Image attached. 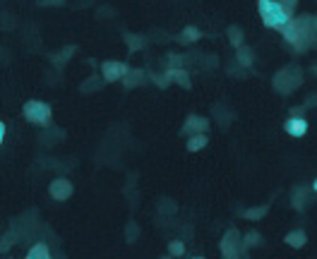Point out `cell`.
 <instances>
[{"label":"cell","mask_w":317,"mask_h":259,"mask_svg":"<svg viewBox=\"0 0 317 259\" xmlns=\"http://www.w3.org/2000/svg\"><path fill=\"white\" fill-rule=\"evenodd\" d=\"M207 142L209 137L202 132V135H192L190 140H187V151H199V149H204L207 147Z\"/></svg>","instance_id":"16"},{"label":"cell","mask_w":317,"mask_h":259,"mask_svg":"<svg viewBox=\"0 0 317 259\" xmlns=\"http://www.w3.org/2000/svg\"><path fill=\"white\" fill-rule=\"evenodd\" d=\"M195 39H199V29H197V27H185L183 34L178 36V41H185V43L195 41Z\"/></svg>","instance_id":"19"},{"label":"cell","mask_w":317,"mask_h":259,"mask_svg":"<svg viewBox=\"0 0 317 259\" xmlns=\"http://www.w3.org/2000/svg\"><path fill=\"white\" fill-rule=\"evenodd\" d=\"M51 257V249H48V245H44V242H36L29 252H27V259H48Z\"/></svg>","instance_id":"14"},{"label":"cell","mask_w":317,"mask_h":259,"mask_svg":"<svg viewBox=\"0 0 317 259\" xmlns=\"http://www.w3.org/2000/svg\"><path fill=\"white\" fill-rule=\"evenodd\" d=\"M279 32H281V36H284V39L291 43V46H295V43H298V20H295V17H291V20H288V24H284Z\"/></svg>","instance_id":"10"},{"label":"cell","mask_w":317,"mask_h":259,"mask_svg":"<svg viewBox=\"0 0 317 259\" xmlns=\"http://www.w3.org/2000/svg\"><path fill=\"white\" fill-rule=\"evenodd\" d=\"M312 190H315V192H317V180H315V183H312Z\"/></svg>","instance_id":"30"},{"label":"cell","mask_w":317,"mask_h":259,"mask_svg":"<svg viewBox=\"0 0 317 259\" xmlns=\"http://www.w3.org/2000/svg\"><path fill=\"white\" fill-rule=\"evenodd\" d=\"M48 192H51V197H53V199H58V202L70 199V197H72V183H70V180H65V178H58V180H53V183H51Z\"/></svg>","instance_id":"8"},{"label":"cell","mask_w":317,"mask_h":259,"mask_svg":"<svg viewBox=\"0 0 317 259\" xmlns=\"http://www.w3.org/2000/svg\"><path fill=\"white\" fill-rule=\"evenodd\" d=\"M5 132H8L5 130V122H0V140H5Z\"/></svg>","instance_id":"28"},{"label":"cell","mask_w":317,"mask_h":259,"mask_svg":"<svg viewBox=\"0 0 317 259\" xmlns=\"http://www.w3.org/2000/svg\"><path fill=\"white\" fill-rule=\"evenodd\" d=\"M229 41L236 46V48H241L243 46V32L238 27H229Z\"/></svg>","instance_id":"20"},{"label":"cell","mask_w":317,"mask_h":259,"mask_svg":"<svg viewBox=\"0 0 317 259\" xmlns=\"http://www.w3.org/2000/svg\"><path fill=\"white\" fill-rule=\"evenodd\" d=\"M260 240H262V237H260V233H257V230H252V233H248V235H245V240L241 242V249L252 247V245H257Z\"/></svg>","instance_id":"22"},{"label":"cell","mask_w":317,"mask_h":259,"mask_svg":"<svg viewBox=\"0 0 317 259\" xmlns=\"http://www.w3.org/2000/svg\"><path fill=\"white\" fill-rule=\"evenodd\" d=\"M241 233L236 228H231V230H226V235L221 237V254L226 259H236L241 257Z\"/></svg>","instance_id":"5"},{"label":"cell","mask_w":317,"mask_h":259,"mask_svg":"<svg viewBox=\"0 0 317 259\" xmlns=\"http://www.w3.org/2000/svg\"><path fill=\"white\" fill-rule=\"evenodd\" d=\"M238 53H236V58H238V63L243 65V67H250L252 65V48H248V46H241V48H236Z\"/></svg>","instance_id":"17"},{"label":"cell","mask_w":317,"mask_h":259,"mask_svg":"<svg viewBox=\"0 0 317 259\" xmlns=\"http://www.w3.org/2000/svg\"><path fill=\"white\" fill-rule=\"evenodd\" d=\"M307 197H310V192L307 190H293V197H291V204H293V209H298V211H303L307 206Z\"/></svg>","instance_id":"13"},{"label":"cell","mask_w":317,"mask_h":259,"mask_svg":"<svg viewBox=\"0 0 317 259\" xmlns=\"http://www.w3.org/2000/svg\"><path fill=\"white\" fill-rule=\"evenodd\" d=\"M257 10H260V17H262L264 27H269V29H281L291 20L284 12L279 0H257Z\"/></svg>","instance_id":"1"},{"label":"cell","mask_w":317,"mask_h":259,"mask_svg":"<svg viewBox=\"0 0 317 259\" xmlns=\"http://www.w3.org/2000/svg\"><path fill=\"white\" fill-rule=\"evenodd\" d=\"M281 3V8L288 17H295V5H298V0H279Z\"/></svg>","instance_id":"25"},{"label":"cell","mask_w":317,"mask_h":259,"mask_svg":"<svg viewBox=\"0 0 317 259\" xmlns=\"http://www.w3.org/2000/svg\"><path fill=\"white\" fill-rule=\"evenodd\" d=\"M130 72V67L125 63H118V60H106L101 65V75H103V82H118L121 77H125Z\"/></svg>","instance_id":"6"},{"label":"cell","mask_w":317,"mask_h":259,"mask_svg":"<svg viewBox=\"0 0 317 259\" xmlns=\"http://www.w3.org/2000/svg\"><path fill=\"white\" fill-rule=\"evenodd\" d=\"M284 130L291 135V137H303L307 132V120L305 118H295V115H291V118L284 122Z\"/></svg>","instance_id":"9"},{"label":"cell","mask_w":317,"mask_h":259,"mask_svg":"<svg viewBox=\"0 0 317 259\" xmlns=\"http://www.w3.org/2000/svg\"><path fill=\"white\" fill-rule=\"evenodd\" d=\"M24 118L34 125H48L51 122V106L44 101H27L24 103Z\"/></svg>","instance_id":"4"},{"label":"cell","mask_w":317,"mask_h":259,"mask_svg":"<svg viewBox=\"0 0 317 259\" xmlns=\"http://www.w3.org/2000/svg\"><path fill=\"white\" fill-rule=\"evenodd\" d=\"M154 84L159 86V89H166V86L171 84V77H168V72H164V75H152Z\"/></svg>","instance_id":"24"},{"label":"cell","mask_w":317,"mask_h":259,"mask_svg":"<svg viewBox=\"0 0 317 259\" xmlns=\"http://www.w3.org/2000/svg\"><path fill=\"white\" fill-rule=\"evenodd\" d=\"M142 82H144L142 70H130V72L125 75V89H135V86H140Z\"/></svg>","instance_id":"15"},{"label":"cell","mask_w":317,"mask_h":259,"mask_svg":"<svg viewBox=\"0 0 317 259\" xmlns=\"http://www.w3.org/2000/svg\"><path fill=\"white\" fill-rule=\"evenodd\" d=\"M8 245H12V235H10V233H5V237H3V254L8 252Z\"/></svg>","instance_id":"27"},{"label":"cell","mask_w":317,"mask_h":259,"mask_svg":"<svg viewBox=\"0 0 317 259\" xmlns=\"http://www.w3.org/2000/svg\"><path fill=\"white\" fill-rule=\"evenodd\" d=\"M125 43L130 46V51H140L144 46V39L142 36H135V34H125Z\"/></svg>","instance_id":"21"},{"label":"cell","mask_w":317,"mask_h":259,"mask_svg":"<svg viewBox=\"0 0 317 259\" xmlns=\"http://www.w3.org/2000/svg\"><path fill=\"white\" fill-rule=\"evenodd\" d=\"M209 130V120L202 118V115H187L185 125H183V130H180V135H202V132H207Z\"/></svg>","instance_id":"7"},{"label":"cell","mask_w":317,"mask_h":259,"mask_svg":"<svg viewBox=\"0 0 317 259\" xmlns=\"http://www.w3.org/2000/svg\"><path fill=\"white\" fill-rule=\"evenodd\" d=\"M307 242V235H305V230H291L288 235H286V245H291V247H303Z\"/></svg>","instance_id":"12"},{"label":"cell","mask_w":317,"mask_h":259,"mask_svg":"<svg viewBox=\"0 0 317 259\" xmlns=\"http://www.w3.org/2000/svg\"><path fill=\"white\" fill-rule=\"evenodd\" d=\"M168 254H171V257H183V254H185V245H183L180 240H173V242L168 245Z\"/></svg>","instance_id":"23"},{"label":"cell","mask_w":317,"mask_h":259,"mask_svg":"<svg viewBox=\"0 0 317 259\" xmlns=\"http://www.w3.org/2000/svg\"><path fill=\"white\" fill-rule=\"evenodd\" d=\"M312 72H315V75H317V65H315V67H312Z\"/></svg>","instance_id":"32"},{"label":"cell","mask_w":317,"mask_h":259,"mask_svg":"<svg viewBox=\"0 0 317 259\" xmlns=\"http://www.w3.org/2000/svg\"><path fill=\"white\" fill-rule=\"evenodd\" d=\"M303 84V70L300 67H295V65H288L284 67L279 75L274 77V89L276 91H281V94H291L293 89Z\"/></svg>","instance_id":"3"},{"label":"cell","mask_w":317,"mask_h":259,"mask_svg":"<svg viewBox=\"0 0 317 259\" xmlns=\"http://www.w3.org/2000/svg\"><path fill=\"white\" fill-rule=\"evenodd\" d=\"M312 24H315V32H317V20H312Z\"/></svg>","instance_id":"31"},{"label":"cell","mask_w":317,"mask_h":259,"mask_svg":"<svg viewBox=\"0 0 317 259\" xmlns=\"http://www.w3.org/2000/svg\"><path fill=\"white\" fill-rule=\"evenodd\" d=\"M168 77H171V82L180 84L183 89H190V86H192V82H190V75H187L183 67H171V70H168Z\"/></svg>","instance_id":"11"},{"label":"cell","mask_w":317,"mask_h":259,"mask_svg":"<svg viewBox=\"0 0 317 259\" xmlns=\"http://www.w3.org/2000/svg\"><path fill=\"white\" fill-rule=\"evenodd\" d=\"M267 211H269V206H260V209H248V211H241V216H243V218H250V221H257V218L267 216Z\"/></svg>","instance_id":"18"},{"label":"cell","mask_w":317,"mask_h":259,"mask_svg":"<svg viewBox=\"0 0 317 259\" xmlns=\"http://www.w3.org/2000/svg\"><path fill=\"white\" fill-rule=\"evenodd\" d=\"M315 103H317V98L312 96V98H310V101H307V103H305V108H312V106H315Z\"/></svg>","instance_id":"29"},{"label":"cell","mask_w":317,"mask_h":259,"mask_svg":"<svg viewBox=\"0 0 317 259\" xmlns=\"http://www.w3.org/2000/svg\"><path fill=\"white\" fill-rule=\"evenodd\" d=\"M295 20H298V43H295L293 48L298 53H305V51H310L312 46H317V32H315V24H312L315 17L300 15V17H295Z\"/></svg>","instance_id":"2"},{"label":"cell","mask_w":317,"mask_h":259,"mask_svg":"<svg viewBox=\"0 0 317 259\" xmlns=\"http://www.w3.org/2000/svg\"><path fill=\"white\" fill-rule=\"evenodd\" d=\"M72 53H75V48L70 46V48H65V51H63L60 55H53V63H63V60H65V58H70Z\"/></svg>","instance_id":"26"}]
</instances>
